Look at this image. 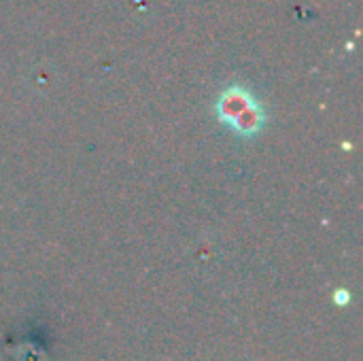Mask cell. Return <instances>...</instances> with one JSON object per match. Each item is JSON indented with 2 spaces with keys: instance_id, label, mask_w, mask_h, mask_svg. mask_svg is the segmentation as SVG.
<instances>
[{
  "instance_id": "6da1fadb",
  "label": "cell",
  "mask_w": 363,
  "mask_h": 361,
  "mask_svg": "<svg viewBox=\"0 0 363 361\" xmlns=\"http://www.w3.org/2000/svg\"><path fill=\"white\" fill-rule=\"evenodd\" d=\"M215 113L219 121L225 123L238 136H255L266 123L264 106L242 85L225 87L215 102Z\"/></svg>"
},
{
  "instance_id": "7a4b0ae2",
  "label": "cell",
  "mask_w": 363,
  "mask_h": 361,
  "mask_svg": "<svg viewBox=\"0 0 363 361\" xmlns=\"http://www.w3.org/2000/svg\"><path fill=\"white\" fill-rule=\"evenodd\" d=\"M349 291H345V289H340L336 296H334V300H336V304H340V306H345V304H349Z\"/></svg>"
}]
</instances>
